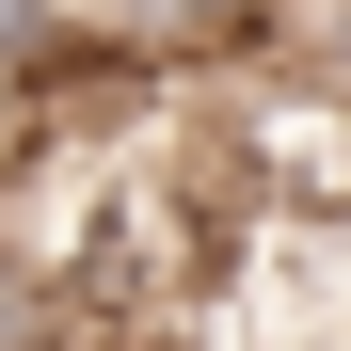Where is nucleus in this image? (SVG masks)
Wrapping results in <instances>:
<instances>
[{
  "instance_id": "nucleus-2",
  "label": "nucleus",
  "mask_w": 351,
  "mask_h": 351,
  "mask_svg": "<svg viewBox=\"0 0 351 351\" xmlns=\"http://www.w3.org/2000/svg\"><path fill=\"white\" fill-rule=\"evenodd\" d=\"M48 335H64V287H48L16 240H0V351H48Z\"/></svg>"
},
{
  "instance_id": "nucleus-3",
  "label": "nucleus",
  "mask_w": 351,
  "mask_h": 351,
  "mask_svg": "<svg viewBox=\"0 0 351 351\" xmlns=\"http://www.w3.org/2000/svg\"><path fill=\"white\" fill-rule=\"evenodd\" d=\"M48 351H128V335H96V319H64V335H48Z\"/></svg>"
},
{
  "instance_id": "nucleus-1",
  "label": "nucleus",
  "mask_w": 351,
  "mask_h": 351,
  "mask_svg": "<svg viewBox=\"0 0 351 351\" xmlns=\"http://www.w3.org/2000/svg\"><path fill=\"white\" fill-rule=\"evenodd\" d=\"M64 64H80V0H0V144H32Z\"/></svg>"
}]
</instances>
